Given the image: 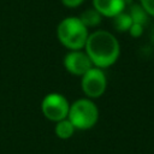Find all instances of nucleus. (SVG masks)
<instances>
[{"instance_id": "obj_1", "label": "nucleus", "mask_w": 154, "mask_h": 154, "mask_svg": "<svg viewBox=\"0 0 154 154\" xmlns=\"http://www.w3.org/2000/svg\"><path fill=\"white\" fill-rule=\"evenodd\" d=\"M84 52L88 54L93 66L99 69L111 67L120 57V43L108 30L97 29L89 32Z\"/></svg>"}, {"instance_id": "obj_2", "label": "nucleus", "mask_w": 154, "mask_h": 154, "mask_svg": "<svg viewBox=\"0 0 154 154\" xmlns=\"http://www.w3.org/2000/svg\"><path fill=\"white\" fill-rule=\"evenodd\" d=\"M89 36V29L78 17H66L57 26L58 41L69 51L83 49Z\"/></svg>"}, {"instance_id": "obj_3", "label": "nucleus", "mask_w": 154, "mask_h": 154, "mask_svg": "<svg viewBox=\"0 0 154 154\" xmlns=\"http://www.w3.org/2000/svg\"><path fill=\"white\" fill-rule=\"evenodd\" d=\"M100 112L94 100L81 97L70 103L67 119L73 124L76 130H89L99 122Z\"/></svg>"}, {"instance_id": "obj_4", "label": "nucleus", "mask_w": 154, "mask_h": 154, "mask_svg": "<svg viewBox=\"0 0 154 154\" xmlns=\"http://www.w3.org/2000/svg\"><path fill=\"white\" fill-rule=\"evenodd\" d=\"M70 111V102L65 95L60 93H48L41 101V112L45 118L51 122L66 119Z\"/></svg>"}, {"instance_id": "obj_5", "label": "nucleus", "mask_w": 154, "mask_h": 154, "mask_svg": "<svg viewBox=\"0 0 154 154\" xmlns=\"http://www.w3.org/2000/svg\"><path fill=\"white\" fill-rule=\"evenodd\" d=\"M106 88L107 78L102 69L93 66L81 77V89L88 99H99L105 94Z\"/></svg>"}, {"instance_id": "obj_6", "label": "nucleus", "mask_w": 154, "mask_h": 154, "mask_svg": "<svg viewBox=\"0 0 154 154\" xmlns=\"http://www.w3.org/2000/svg\"><path fill=\"white\" fill-rule=\"evenodd\" d=\"M63 64L69 73L78 77H82L88 70L93 67L88 54L83 49L69 51L63 59Z\"/></svg>"}, {"instance_id": "obj_7", "label": "nucleus", "mask_w": 154, "mask_h": 154, "mask_svg": "<svg viewBox=\"0 0 154 154\" xmlns=\"http://www.w3.org/2000/svg\"><path fill=\"white\" fill-rule=\"evenodd\" d=\"M93 7L102 16L113 18L126 8V0H93Z\"/></svg>"}, {"instance_id": "obj_8", "label": "nucleus", "mask_w": 154, "mask_h": 154, "mask_svg": "<svg viewBox=\"0 0 154 154\" xmlns=\"http://www.w3.org/2000/svg\"><path fill=\"white\" fill-rule=\"evenodd\" d=\"M128 7V13L132 20V23L135 24H140V25H143L146 28V25L148 24L149 22V14L147 13V11L143 8V6L140 4V2H134L131 1L130 4L126 5Z\"/></svg>"}, {"instance_id": "obj_9", "label": "nucleus", "mask_w": 154, "mask_h": 154, "mask_svg": "<svg viewBox=\"0 0 154 154\" xmlns=\"http://www.w3.org/2000/svg\"><path fill=\"white\" fill-rule=\"evenodd\" d=\"M78 18L81 19V22L88 29H90V28H97L101 24V22H102V16L94 7H90V8L84 10Z\"/></svg>"}, {"instance_id": "obj_10", "label": "nucleus", "mask_w": 154, "mask_h": 154, "mask_svg": "<svg viewBox=\"0 0 154 154\" xmlns=\"http://www.w3.org/2000/svg\"><path fill=\"white\" fill-rule=\"evenodd\" d=\"M75 131H76V128L73 126V124L67 118L55 123L54 132H55L57 137L60 138V140H69V138H71L73 136Z\"/></svg>"}, {"instance_id": "obj_11", "label": "nucleus", "mask_w": 154, "mask_h": 154, "mask_svg": "<svg viewBox=\"0 0 154 154\" xmlns=\"http://www.w3.org/2000/svg\"><path fill=\"white\" fill-rule=\"evenodd\" d=\"M112 19H113V28L117 31H119V32H126V31H129V29H130V26L132 24V20L130 18L129 13L126 12V8H125V11L120 12L119 14H117L116 17H113Z\"/></svg>"}, {"instance_id": "obj_12", "label": "nucleus", "mask_w": 154, "mask_h": 154, "mask_svg": "<svg viewBox=\"0 0 154 154\" xmlns=\"http://www.w3.org/2000/svg\"><path fill=\"white\" fill-rule=\"evenodd\" d=\"M128 32H129L130 36H132L134 38H137V37H140V36L143 35V32H144V26H143V25H140V24L132 23Z\"/></svg>"}, {"instance_id": "obj_13", "label": "nucleus", "mask_w": 154, "mask_h": 154, "mask_svg": "<svg viewBox=\"0 0 154 154\" xmlns=\"http://www.w3.org/2000/svg\"><path fill=\"white\" fill-rule=\"evenodd\" d=\"M140 4L150 17H154V0H140Z\"/></svg>"}, {"instance_id": "obj_14", "label": "nucleus", "mask_w": 154, "mask_h": 154, "mask_svg": "<svg viewBox=\"0 0 154 154\" xmlns=\"http://www.w3.org/2000/svg\"><path fill=\"white\" fill-rule=\"evenodd\" d=\"M60 1L67 8H76L84 2V0H60Z\"/></svg>"}, {"instance_id": "obj_15", "label": "nucleus", "mask_w": 154, "mask_h": 154, "mask_svg": "<svg viewBox=\"0 0 154 154\" xmlns=\"http://www.w3.org/2000/svg\"><path fill=\"white\" fill-rule=\"evenodd\" d=\"M150 41H152V43L154 46V22H153V24L150 26Z\"/></svg>"}]
</instances>
